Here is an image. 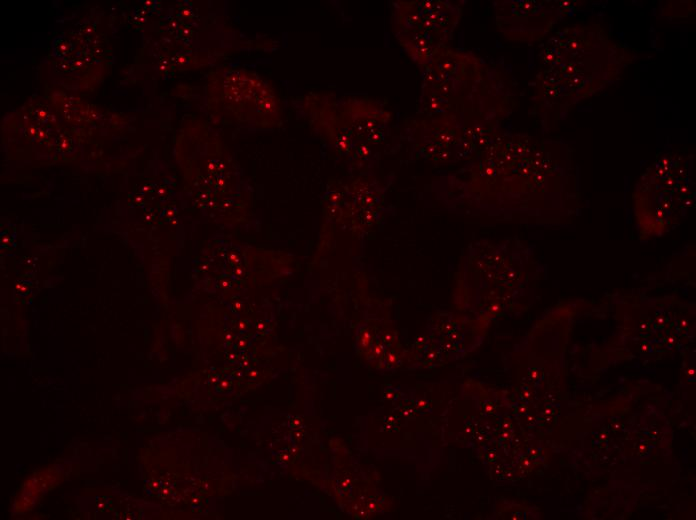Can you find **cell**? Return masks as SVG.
<instances>
[{
    "label": "cell",
    "mask_w": 696,
    "mask_h": 520,
    "mask_svg": "<svg viewBox=\"0 0 696 520\" xmlns=\"http://www.w3.org/2000/svg\"><path fill=\"white\" fill-rule=\"evenodd\" d=\"M598 28L567 27L555 34L542 51V71L538 83L543 101L567 108L595 93L622 69V52L606 36L599 44Z\"/></svg>",
    "instance_id": "1"
},
{
    "label": "cell",
    "mask_w": 696,
    "mask_h": 520,
    "mask_svg": "<svg viewBox=\"0 0 696 520\" xmlns=\"http://www.w3.org/2000/svg\"><path fill=\"white\" fill-rule=\"evenodd\" d=\"M691 164L682 154L667 153L643 174L634 194L640 231L662 235L691 206L694 199Z\"/></svg>",
    "instance_id": "2"
},
{
    "label": "cell",
    "mask_w": 696,
    "mask_h": 520,
    "mask_svg": "<svg viewBox=\"0 0 696 520\" xmlns=\"http://www.w3.org/2000/svg\"><path fill=\"white\" fill-rule=\"evenodd\" d=\"M393 31L411 59L426 66L450 41L461 7L440 0L398 1L393 4Z\"/></svg>",
    "instance_id": "3"
},
{
    "label": "cell",
    "mask_w": 696,
    "mask_h": 520,
    "mask_svg": "<svg viewBox=\"0 0 696 520\" xmlns=\"http://www.w3.org/2000/svg\"><path fill=\"white\" fill-rule=\"evenodd\" d=\"M497 3L496 24L510 40L534 42L543 38L560 13L556 2L552 1L514 0Z\"/></svg>",
    "instance_id": "4"
}]
</instances>
